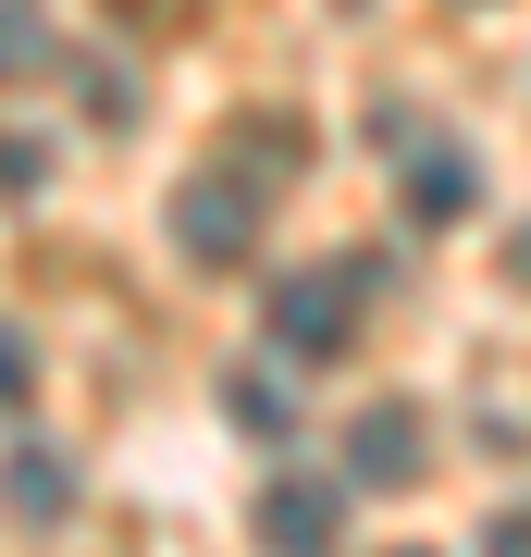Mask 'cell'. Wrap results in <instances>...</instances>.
<instances>
[{"label": "cell", "instance_id": "cell-6", "mask_svg": "<svg viewBox=\"0 0 531 557\" xmlns=\"http://www.w3.org/2000/svg\"><path fill=\"white\" fill-rule=\"evenodd\" d=\"M13 508H25V520H62V508H75V471H62V446H38V434L13 446Z\"/></svg>", "mask_w": 531, "mask_h": 557}, {"label": "cell", "instance_id": "cell-5", "mask_svg": "<svg viewBox=\"0 0 531 557\" xmlns=\"http://www.w3.org/2000/svg\"><path fill=\"white\" fill-rule=\"evenodd\" d=\"M408 211H420V223H470V211H482L470 149H420V161H408Z\"/></svg>", "mask_w": 531, "mask_h": 557}, {"label": "cell", "instance_id": "cell-2", "mask_svg": "<svg viewBox=\"0 0 531 557\" xmlns=\"http://www.w3.org/2000/svg\"><path fill=\"white\" fill-rule=\"evenodd\" d=\"M248 533H260V557H334V533H346V483L273 471V483H260V508H248Z\"/></svg>", "mask_w": 531, "mask_h": 557}, {"label": "cell", "instance_id": "cell-3", "mask_svg": "<svg viewBox=\"0 0 531 557\" xmlns=\"http://www.w3.org/2000/svg\"><path fill=\"white\" fill-rule=\"evenodd\" d=\"M174 236H186L198 260H248V236H260V186H248V174H186Z\"/></svg>", "mask_w": 531, "mask_h": 557}, {"label": "cell", "instance_id": "cell-1", "mask_svg": "<svg viewBox=\"0 0 531 557\" xmlns=\"http://www.w3.org/2000/svg\"><path fill=\"white\" fill-rule=\"evenodd\" d=\"M358 310H371L358 260H309V273L273 285V347H285V359H334V347L358 335Z\"/></svg>", "mask_w": 531, "mask_h": 557}, {"label": "cell", "instance_id": "cell-8", "mask_svg": "<svg viewBox=\"0 0 531 557\" xmlns=\"http://www.w3.org/2000/svg\"><path fill=\"white\" fill-rule=\"evenodd\" d=\"M482 557H531V508H507V520H494V533H482Z\"/></svg>", "mask_w": 531, "mask_h": 557}, {"label": "cell", "instance_id": "cell-4", "mask_svg": "<svg viewBox=\"0 0 531 557\" xmlns=\"http://www.w3.org/2000/svg\"><path fill=\"white\" fill-rule=\"evenodd\" d=\"M346 483H371V496H395V483H420V409H358L346 421Z\"/></svg>", "mask_w": 531, "mask_h": 557}, {"label": "cell", "instance_id": "cell-7", "mask_svg": "<svg viewBox=\"0 0 531 557\" xmlns=\"http://www.w3.org/2000/svg\"><path fill=\"white\" fill-rule=\"evenodd\" d=\"M223 409H236L248 434H285V384H273V372H236V384H223Z\"/></svg>", "mask_w": 531, "mask_h": 557}]
</instances>
